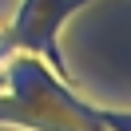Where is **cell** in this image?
Returning a JSON list of instances; mask_svg holds the SVG:
<instances>
[{"instance_id": "1", "label": "cell", "mask_w": 131, "mask_h": 131, "mask_svg": "<svg viewBox=\"0 0 131 131\" xmlns=\"http://www.w3.org/2000/svg\"><path fill=\"white\" fill-rule=\"evenodd\" d=\"M80 8L75 0H24L8 28H0V52L4 56H36L44 64L56 68V75L64 72L56 48V32L64 28V20Z\"/></svg>"}]
</instances>
